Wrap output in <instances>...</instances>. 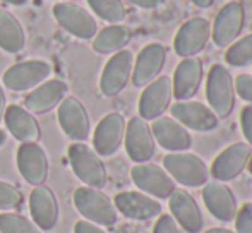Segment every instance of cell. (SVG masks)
I'll use <instances>...</instances> for the list:
<instances>
[{"instance_id": "obj_1", "label": "cell", "mask_w": 252, "mask_h": 233, "mask_svg": "<svg viewBox=\"0 0 252 233\" xmlns=\"http://www.w3.org/2000/svg\"><path fill=\"white\" fill-rule=\"evenodd\" d=\"M74 206L77 213L84 216V220L100 225V227H112L119 220V211L113 201L100 189H93L88 185L76 189L74 190Z\"/></svg>"}, {"instance_id": "obj_2", "label": "cell", "mask_w": 252, "mask_h": 233, "mask_svg": "<svg viewBox=\"0 0 252 233\" xmlns=\"http://www.w3.org/2000/svg\"><path fill=\"white\" fill-rule=\"evenodd\" d=\"M206 98L218 118H228L235 108V84L230 70L221 63L211 65L206 77Z\"/></svg>"}, {"instance_id": "obj_3", "label": "cell", "mask_w": 252, "mask_h": 233, "mask_svg": "<svg viewBox=\"0 0 252 233\" xmlns=\"http://www.w3.org/2000/svg\"><path fill=\"white\" fill-rule=\"evenodd\" d=\"M69 161L72 172L84 185L103 189L108 182L106 167L101 156L86 143H74L69 146Z\"/></svg>"}, {"instance_id": "obj_4", "label": "cell", "mask_w": 252, "mask_h": 233, "mask_svg": "<svg viewBox=\"0 0 252 233\" xmlns=\"http://www.w3.org/2000/svg\"><path fill=\"white\" fill-rule=\"evenodd\" d=\"M163 168L168 175L184 187H202L209 180V168L197 154L180 151L168 153L163 158Z\"/></svg>"}, {"instance_id": "obj_5", "label": "cell", "mask_w": 252, "mask_h": 233, "mask_svg": "<svg viewBox=\"0 0 252 233\" xmlns=\"http://www.w3.org/2000/svg\"><path fill=\"white\" fill-rule=\"evenodd\" d=\"M130 178L141 192L155 199H168L177 189L175 180L163 167L155 163H136L130 170Z\"/></svg>"}, {"instance_id": "obj_6", "label": "cell", "mask_w": 252, "mask_h": 233, "mask_svg": "<svg viewBox=\"0 0 252 233\" xmlns=\"http://www.w3.org/2000/svg\"><path fill=\"white\" fill-rule=\"evenodd\" d=\"M246 26V7L240 0H232L220 9L215 24L211 26V38L216 47L226 48L239 40Z\"/></svg>"}, {"instance_id": "obj_7", "label": "cell", "mask_w": 252, "mask_h": 233, "mask_svg": "<svg viewBox=\"0 0 252 233\" xmlns=\"http://www.w3.org/2000/svg\"><path fill=\"white\" fill-rule=\"evenodd\" d=\"M134 55L130 50H120L110 57L108 62L103 67L100 77V89L103 96L113 98L120 94L132 77Z\"/></svg>"}, {"instance_id": "obj_8", "label": "cell", "mask_w": 252, "mask_h": 233, "mask_svg": "<svg viewBox=\"0 0 252 233\" xmlns=\"http://www.w3.org/2000/svg\"><path fill=\"white\" fill-rule=\"evenodd\" d=\"M53 17L57 23L67 31L74 34L79 40H91L98 33L96 19L88 12L84 7L72 2H60L55 3L52 9Z\"/></svg>"}, {"instance_id": "obj_9", "label": "cell", "mask_w": 252, "mask_h": 233, "mask_svg": "<svg viewBox=\"0 0 252 233\" xmlns=\"http://www.w3.org/2000/svg\"><path fill=\"white\" fill-rule=\"evenodd\" d=\"M211 40V24L206 17H192L179 28L173 40V50L179 57H196Z\"/></svg>"}, {"instance_id": "obj_10", "label": "cell", "mask_w": 252, "mask_h": 233, "mask_svg": "<svg viewBox=\"0 0 252 233\" xmlns=\"http://www.w3.org/2000/svg\"><path fill=\"white\" fill-rule=\"evenodd\" d=\"M252 156V147L247 143H233L221 151L218 156L213 160L209 168V176L220 182H230L242 175L247 170V165Z\"/></svg>"}, {"instance_id": "obj_11", "label": "cell", "mask_w": 252, "mask_h": 233, "mask_svg": "<svg viewBox=\"0 0 252 233\" xmlns=\"http://www.w3.org/2000/svg\"><path fill=\"white\" fill-rule=\"evenodd\" d=\"M173 100V84L168 76H158L155 81L144 86V91L139 98V116L148 120H156L163 116L170 108Z\"/></svg>"}, {"instance_id": "obj_12", "label": "cell", "mask_w": 252, "mask_h": 233, "mask_svg": "<svg viewBox=\"0 0 252 233\" xmlns=\"http://www.w3.org/2000/svg\"><path fill=\"white\" fill-rule=\"evenodd\" d=\"M126 151L134 163H148L156 151V141L151 125L141 116H132L126 125Z\"/></svg>"}, {"instance_id": "obj_13", "label": "cell", "mask_w": 252, "mask_h": 233, "mask_svg": "<svg viewBox=\"0 0 252 233\" xmlns=\"http://www.w3.org/2000/svg\"><path fill=\"white\" fill-rule=\"evenodd\" d=\"M52 72V67L45 60H24L14 63L3 72V86L10 91H28L41 84Z\"/></svg>"}, {"instance_id": "obj_14", "label": "cell", "mask_w": 252, "mask_h": 233, "mask_svg": "<svg viewBox=\"0 0 252 233\" xmlns=\"http://www.w3.org/2000/svg\"><path fill=\"white\" fill-rule=\"evenodd\" d=\"M59 123L63 134L76 143H84L90 136L91 120L88 110L76 96H65L59 105Z\"/></svg>"}, {"instance_id": "obj_15", "label": "cell", "mask_w": 252, "mask_h": 233, "mask_svg": "<svg viewBox=\"0 0 252 233\" xmlns=\"http://www.w3.org/2000/svg\"><path fill=\"white\" fill-rule=\"evenodd\" d=\"M170 112L177 122L182 123L186 129L196 130V132H211L220 125V118L215 112L201 101H175L173 105H170Z\"/></svg>"}, {"instance_id": "obj_16", "label": "cell", "mask_w": 252, "mask_h": 233, "mask_svg": "<svg viewBox=\"0 0 252 233\" xmlns=\"http://www.w3.org/2000/svg\"><path fill=\"white\" fill-rule=\"evenodd\" d=\"M19 174L31 185H43L48 178L50 165L45 149L38 143H21L16 154Z\"/></svg>"}, {"instance_id": "obj_17", "label": "cell", "mask_w": 252, "mask_h": 233, "mask_svg": "<svg viewBox=\"0 0 252 233\" xmlns=\"http://www.w3.org/2000/svg\"><path fill=\"white\" fill-rule=\"evenodd\" d=\"M202 201L208 211L221 223H230L235 220L239 211V203L233 190L220 180H211L202 185Z\"/></svg>"}, {"instance_id": "obj_18", "label": "cell", "mask_w": 252, "mask_h": 233, "mask_svg": "<svg viewBox=\"0 0 252 233\" xmlns=\"http://www.w3.org/2000/svg\"><path fill=\"white\" fill-rule=\"evenodd\" d=\"M117 211L136 221H146L161 214V203L141 190H124L113 197Z\"/></svg>"}, {"instance_id": "obj_19", "label": "cell", "mask_w": 252, "mask_h": 233, "mask_svg": "<svg viewBox=\"0 0 252 233\" xmlns=\"http://www.w3.org/2000/svg\"><path fill=\"white\" fill-rule=\"evenodd\" d=\"M126 118L117 112L105 115L93 134V147L100 156H112L119 151L126 136Z\"/></svg>"}, {"instance_id": "obj_20", "label": "cell", "mask_w": 252, "mask_h": 233, "mask_svg": "<svg viewBox=\"0 0 252 233\" xmlns=\"http://www.w3.org/2000/svg\"><path fill=\"white\" fill-rule=\"evenodd\" d=\"M168 207L173 220L187 233H201L204 220L199 204L186 189H175L168 197Z\"/></svg>"}, {"instance_id": "obj_21", "label": "cell", "mask_w": 252, "mask_h": 233, "mask_svg": "<svg viewBox=\"0 0 252 233\" xmlns=\"http://www.w3.org/2000/svg\"><path fill=\"white\" fill-rule=\"evenodd\" d=\"M151 132L156 143L170 153L189 151L192 146V136L189 134V129L177 122L173 116H158L153 120Z\"/></svg>"}, {"instance_id": "obj_22", "label": "cell", "mask_w": 252, "mask_h": 233, "mask_svg": "<svg viewBox=\"0 0 252 233\" xmlns=\"http://www.w3.org/2000/svg\"><path fill=\"white\" fill-rule=\"evenodd\" d=\"M166 63V48L161 43H150L134 58L132 84L136 87H144L161 74Z\"/></svg>"}, {"instance_id": "obj_23", "label": "cell", "mask_w": 252, "mask_h": 233, "mask_svg": "<svg viewBox=\"0 0 252 233\" xmlns=\"http://www.w3.org/2000/svg\"><path fill=\"white\" fill-rule=\"evenodd\" d=\"M202 79H204L202 60L199 57L182 58L173 72V98H177V101L194 98L199 91Z\"/></svg>"}, {"instance_id": "obj_24", "label": "cell", "mask_w": 252, "mask_h": 233, "mask_svg": "<svg viewBox=\"0 0 252 233\" xmlns=\"http://www.w3.org/2000/svg\"><path fill=\"white\" fill-rule=\"evenodd\" d=\"M30 213L41 232H50L59 223V201L50 187L36 185L30 196Z\"/></svg>"}, {"instance_id": "obj_25", "label": "cell", "mask_w": 252, "mask_h": 233, "mask_svg": "<svg viewBox=\"0 0 252 233\" xmlns=\"http://www.w3.org/2000/svg\"><path fill=\"white\" fill-rule=\"evenodd\" d=\"M67 93H69V86L62 79L43 81L24 98V105L31 114H47L57 105H60Z\"/></svg>"}, {"instance_id": "obj_26", "label": "cell", "mask_w": 252, "mask_h": 233, "mask_svg": "<svg viewBox=\"0 0 252 233\" xmlns=\"http://www.w3.org/2000/svg\"><path fill=\"white\" fill-rule=\"evenodd\" d=\"M3 122L9 132L21 143H36L41 137L40 123L24 107H19V105L7 107L3 112Z\"/></svg>"}, {"instance_id": "obj_27", "label": "cell", "mask_w": 252, "mask_h": 233, "mask_svg": "<svg viewBox=\"0 0 252 233\" xmlns=\"http://www.w3.org/2000/svg\"><path fill=\"white\" fill-rule=\"evenodd\" d=\"M26 47V33L12 12L0 7V48L7 54H19Z\"/></svg>"}, {"instance_id": "obj_28", "label": "cell", "mask_w": 252, "mask_h": 233, "mask_svg": "<svg viewBox=\"0 0 252 233\" xmlns=\"http://www.w3.org/2000/svg\"><path fill=\"white\" fill-rule=\"evenodd\" d=\"M130 40H132V29L129 26L110 24V26L103 28L100 33L94 34L93 50L101 55L117 54V52L124 50Z\"/></svg>"}, {"instance_id": "obj_29", "label": "cell", "mask_w": 252, "mask_h": 233, "mask_svg": "<svg viewBox=\"0 0 252 233\" xmlns=\"http://www.w3.org/2000/svg\"><path fill=\"white\" fill-rule=\"evenodd\" d=\"M225 62L232 67L252 65V33L239 38L230 47H226Z\"/></svg>"}, {"instance_id": "obj_30", "label": "cell", "mask_w": 252, "mask_h": 233, "mask_svg": "<svg viewBox=\"0 0 252 233\" xmlns=\"http://www.w3.org/2000/svg\"><path fill=\"white\" fill-rule=\"evenodd\" d=\"M88 3L100 19L110 24H120L127 16L122 0H88Z\"/></svg>"}, {"instance_id": "obj_31", "label": "cell", "mask_w": 252, "mask_h": 233, "mask_svg": "<svg viewBox=\"0 0 252 233\" xmlns=\"http://www.w3.org/2000/svg\"><path fill=\"white\" fill-rule=\"evenodd\" d=\"M0 232L2 233H43L33 220L23 214L2 211L0 213Z\"/></svg>"}, {"instance_id": "obj_32", "label": "cell", "mask_w": 252, "mask_h": 233, "mask_svg": "<svg viewBox=\"0 0 252 233\" xmlns=\"http://www.w3.org/2000/svg\"><path fill=\"white\" fill-rule=\"evenodd\" d=\"M23 203V194L16 185L0 180V211H12Z\"/></svg>"}, {"instance_id": "obj_33", "label": "cell", "mask_w": 252, "mask_h": 233, "mask_svg": "<svg viewBox=\"0 0 252 233\" xmlns=\"http://www.w3.org/2000/svg\"><path fill=\"white\" fill-rule=\"evenodd\" d=\"M233 221H235V233H252V203L242 204Z\"/></svg>"}, {"instance_id": "obj_34", "label": "cell", "mask_w": 252, "mask_h": 233, "mask_svg": "<svg viewBox=\"0 0 252 233\" xmlns=\"http://www.w3.org/2000/svg\"><path fill=\"white\" fill-rule=\"evenodd\" d=\"M233 84H235V94L252 105V74H239L233 79Z\"/></svg>"}, {"instance_id": "obj_35", "label": "cell", "mask_w": 252, "mask_h": 233, "mask_svg": "<svg viewBox=\"0 0 252 233\" xmlns=\"http://www.w3.org/2000/svg\"><path fill=\"white\" fill-rule=\"evenodd\" d=\"M153 233H180V227L172 214H159L153 227Z\"/></svg>"}, {"instance_id": "obj_36", "label": "cell", "mask_w": 252, "mask_h": 233, "mask_svg": "<svg viewBox=\"0 0 252 233\" xmlns=\"http://www.w3.org/2000/svg\"><path fill=\"white\" fill-rule=\"evenodd\" d=\"M240 127L247 144L252 147V105H246L240 112Z\"/></svg>"}, {"instance_id": "obj_37", "label": "cell", "mask_w": 252, "mask_h": 233, "mask_svg": "<svg viewBox=\"0 0 252 233\" xmlns=\"http://www.w3.org/2000/svg\"><path fill=\"white\" fill-rule=\"evenodd\" d=\"M74 233H106L100 225H94L88 220H79L74 225Z\"/></svg>"}, {"instance_id": "obj_38", "label": "cell", "mask_w": 252, "mask_h": 233, "mask_svg": "<svg viewBox=\"0 0 252 233\" xmlns=\"http://www.w3.org/2000/svg\"><path fill=\"white\" fill-rule=\"evenodd\" d=\"M127 2L139 7V9H156V7L163 5L165 0H127Z\"/></svg>"}, {"instance_id": "obj_39", "label": "cell", "mask_w": 252, "mask_h": 233, "mask_svg": "<svg viewBox=\"0 0 252 233\" xmlns=\"http://www.w3.org/2000/svg\"><path fill=\"white\" fill-rule=\"evenodd\" d=\"M190 2L196 7H199V9H209L215 3V0H190Z\"/></svg>"}, {"instance_id": "obj_40", "label": "cell", "mask_w": 252, "mask_h": 233, "mask_svg": "<svg viewBox=\"0 0 252 233\" xmlns=\"http://www.w3.org/2000/svg\"><path fill=\"white\" fill-rule=\"evenodd\" d=\"M3 112H5V93L0 86V120L3 118Z\"/></svg>"}, {"instance_id": "obj_41", "label": "cell", "mask_w": 252, "mask_h": 233, "mask_svg": "<svg viewBox=\"0 0 252 233\" xmlns=\"http://www.w3.org/2000/svg\"><path fill=\"white\" fill-rule=\"evenodd\" d=\"M202 233H235V230H228V228H209V230L202 232Z\"/></svg>"}, {"instance_id": "obj_42", "label": "cell", "mask_w": 252, "mask_h": 233, "mask_svg": "<svg viewBox=\"0 0 252 233\" xmlns=\"http://www.w3.org/2000/svg\"><path fill=\"white\" fill-rule=\"evenodd\" d=\"M0 2H5V3H10V5L21 7V5H24V3H26L28 0H0Z\"/></svg>"}, {"instance_id": "obj_43", "label": "cell", "mask_w": 252, "mask_h": 233, "mask_svg": "<svg viewBox=\"0 0 252 233\" xmlns=\"http://www.w3.org/2000/svg\"><path fill=\"white\" fill-rule=\"evenodd\" d=\"M5 141H7V134L3 132L2 129H0V147H2L3 144H5Z\"/></svg>"}, {"instance_id": "obj_44", "label": "cell", "mask_w": 252, "mask_h": 233, "mask_svg": "<svg viewBox=\"0 0 252 233\" xmlns=\"http://www.w3.org/2000/svg\"><path fill=\"white\" fill-rule=\"evenodd\" d=\"M247 170H249V174L252 175V156H251V160H249V165H247Z\"/></svg>"}]
</instances>
